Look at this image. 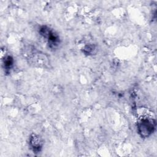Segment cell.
<instances>
[{
    "instance_id": "obj_1",
    "label": "cell",
    "mask_w": 157,
    "mask_h": 157,
    "mask_svg": "<svg viewBox=\"0 0 157 157\" xmlns=\"http://www.w3.org/2000/svg\"><path fill=\"white\" fill-rule=\"evenodd\" d=\"M39 34L45 39L48 47L53 50L58 48L60 44V38L59 36L51 28L47 26H42L39 28Z\"/></svg>"
},
{
    "instance_id": "obj_2",
    "label": "cell",
    "mask_w": 157,
    "mask_h": 157,
    "mask_svg": "<svg viewBox=\"0 0 157 157\" xmlns=\"http://www.w3.org/2000/svg\"><path fill=\"white\" fill-rule=\"evenodd\" d=\"M137 132L141 137H148L153 133L155 129V120L147 117L142 118L137 122Z\"/></svg>"
},
{
    "instance_id": "obj_3",
    "label": "cell",
    "mask_w": 157,
    "mask_h": 157,
    "mask_svg": "<svg viewBox=\"0 0 157 157\" xmlns=\"http://www.w3.org/2000/svg\"><path fill=\"white\" fill-rule=\"evenodd\" d=\"M29 145L34 153H39L42 148L44 142L39 135L32 134L29 138Z\"/></svg>"
},
{
    "instance_id": "obj_4",
    "label": "cell",
    "mask_w": 157,
    "mask_h": 157,
    "mask_svg": "<svg viewBox=\"0 0 157 157\" xmlns=\"http://www.w3.org/2000/svg\"><path fill=\"white\" fill-rule=\"evenodd\" d=\"M13 58L11 56H6L3 60V65L6 73H9L13 65Z\"/></svg>"
},
{
    "instance_id": "obj_5",
    "label": "cell",
    "mask_w": 157,
    "mask_h": 157,
    "mask_svg": "<svg viewBox=\"0 0 157 157\" xmlns=\"http://www.w3.org/2000/svg\"><path fill=\"white\" fill-rule=\"evenodd\" d=\"M96 48L94 45L93 44H88L87 45H85L84 48H83V52L87 55H93L95 53Z\"/></svg>"
}]
</instances>
